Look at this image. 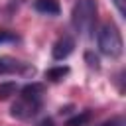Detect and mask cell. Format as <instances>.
<instances>
[{
  "instance_id": "6da1fadb",
  "label": "cell",
  "mask_w": 126,
  "mask_h": 126,
  "mask_svg": "<svg viewBox=\"0 0 126 126\" xmlns=\"http://www.w3.org/2000/svg\"><path fill=\"white\" fill-rule=\"evenodd\" d=\"M41 96H43V85L30 83L20 91V98L12 104V116L20 120H30L41 110Z\"/></svg>"
},
{
  "instance_id": "7a4b0ae2",
  "label": "cell",
  "mask_w": 126,
  "mask_h": 126,
  "mask_svg": "<svg viewBox=\"0 0 126 126\" xmlns=\"http://www.w3.org/2000/svg\"><path fill=\"white\" fill-rule=\"evenodd\" d=\"M94 24H96V2L94 0H75L73 10H71L73 30L79 35L89 37L94 32Z\"/></svg>"
},
{
  "instance_id": "3957f363",
  "label": "cell",
  "mask_w": 126,
  "mask_h": 126,
  "mask_svg": "<svg viewBox=\"0 0 126 126\" xmlns=\"http://www.w3.org/2000/svg\"><path fill=\"white\" fill-rule=\"evenodd\" d=\"M96 41H98L100 53L106 55V57H110V59L120 57L122 51H124V43H122L120 30H118L112 22H106V24L100 26L98 35H96Z\"/></svg>"
},
{
  "instance_id": "277c9868",
  "label": "cell",
  "mask_w": 126,
  "mask_h": 126,
  "mask_svg": "<svg viewBox=\"0 0 126 126\" xmlns=\"http://www.w3.org/2000/svg\"><path fill=\"white\" fill-rule=\"evenodd\" d=\"M73 47H75V41H73V37H69V35H63V37H59V39L53 43L51 55H53V59L61 61V59H65V57H69V55L73 53Z\"/></svg>"
},
{
  "instance_id": "5b68a950",
  "label": "cell",
  "mask_w": 126,
  "mask_h": 126,
  "mask_svg": "<svg viewBox=\"0 0 126 126\" xmlns=\"http://www.w3.org/2000/svg\"><path fill=\"white\" fill-rule=\"evenodd\" d=\"M28 71V65L14 59V57H8V55H0V75H10V73H24Z\"/></svg>"
},
{
  "instance_id": "8992f818",
  "label": "cell",
  "mask_w": 126,
  "mask_h": 126,
  "mask_svg": "<svg viewBox=\"0 0 126 126\" xmlns=\"http://www.w3.org/2000/svg\"><path fill=\"white\" fill-rule=\"evenodd\" d=\"M35 10L41 12V14H47V16H57L59 14V4L57 0H35Z\"/></svg>"
},
{
  "instance_id": "52a82bcc",
  "label": "cell",
  "mask_w": 126,
  "mask_h": 126,
  "mask_svg": "<svg viewBox=\"0 0 126 126\" xmlns=\"http://www.w3.org/2000/svg\"><path fill=\"white\" fill-rule=\"evenodd\" d=\"M67 73H69V67H65V65H61V67H51V69L45 71V79L57 83V81H61Z\"/></svg>"
},
{
  "instance_id": "ba28073f",
  "label": "cell",
  "mask_w": 126,
  "mask_h": 126,
  "mask_svg": "<svg viewBox=\"0 0 126 126\" xmlns=\"http://www.w3.org/2000/svg\"><path fill=\"white\" fill-rule=\"evenodd\" d=\"M16 93H18V85L16 83H12V81L0 83V100H6V98H10Z\"/></svg>"
},
{
  "instance_id": "9c48e42d",
  "label": "cell",
  "mask_w": 126,
  "mask_h": 126,
  "mask_svg": "<svg viewBox=\"0 0 126 126\" xmlns=\"http://www.w3.org/2000/svg\"><path fill=\"white\" fill-rule=\"evenodd\" d=\"M89 120H91V110H85V112L69 118V120H67V126H85Z\"/></svg>"
},
{
  "instance_id": "30bf717a",
  "label": "cell",
  "mask_w": 126,
  "mask_h": 126,
  "mask_svg": "<svg viewBox=\"0 0 126 126\" xmlns=\"http://www.w3.org/2000/svg\"><path fill=\"white\" fill-rule=\"evenodd\" d=\"M12 41H18V35L14 32L0 30V43H12Z\"/></svg>"
},
{
  "instance_id": "8fae6325",
  "label": "cell",
  "mask_w": 126,
  "mask_h": 126,
  "mask_svg": "<svg viewBox=\"0 0 126 126\" xmlns=\"http://www.w3.org/2000/svg\"><path fill=\"white\" fill-rule=\"evenodd\" d=\"M100 126H126V122H124V118H122V116H116V118H110V120L102 122Z\"/></svg>"
},
{
  "instance_id": "7c38bea8",
  "label": "cell",
  "mask_w": 126,
  "mask_h": 126,
  "mask_svg": "<svg viewBox=\"0 0 126 126\" xmlns=\"http://www.w3.org/2000/svg\"><path fill=\"white\" fill-rule=\"evenodd\" d=\"M85 59L89 61V67H93V69H98V57H96V55H93V53L89 51V53L85 55Z\"/></svg>"
},
{
  "instance_id": "4fadbf2b",
  "label": "cell",
  "mask_w": 126,
  "mask_h": 126,
  "mask_svg": "<svg viewBox=\"0 0 126 126\" xmlns=\"http://www.w3.org/2000/svg\"><path fill=\"white\" fill-rule=\"evenodd\" d=\"M37 126H55V122H53L51 118H43V120H41Z\"/></svg>"
}]
</instances>
